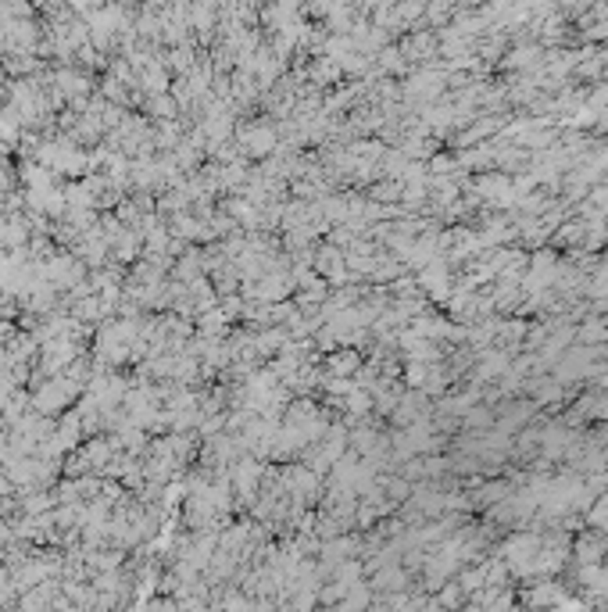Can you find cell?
<instances>
[{"label":"cell","instance_id":"cell-1","mask_svg":"<svg viewBox=\"0 0 608 612\" xmlns=\"http://www.w3.org/2000/svg\"><path fill=\"white\" fill-rule=\"evenodd\" d=\"M272 147H276V129H268V125H250V129L243 133V151L247 154L265 158Z\"/></svg>","mask_w":608,"mask_h":612},{"label":"cell","instance_id":"cell-2","mask_svg":"<svg viewBox=\"0 0 608 612\" xmlns=\"http://www.w3.org/2000/svg\"><path fill=\"white\" fill-rule=\"evenodd\" d=\"M315 268H318L322 276H340V268H344V251H340V247H322Z\"/></svg>","mask_w":608,"mask_h":612},{"label":"cell","instance_id":"cell-3","mask_svg":"<svg viewBox=\"0 0 608 612\" xmlns=\"http://www.w3.org/2000/svg\"><path fill=\"white\" fill-rule=\"evenodd\" d=\"M258 476H261V465L258 462H250V458H243L240 465H237V487L240 491H254V483H258Z\"/></svg>","mask_w":608,"mask_h":612},{"label":"cell","instance_id":"cell-4","mask_svg":"<svg viewBox=\"0 0 608 612\" xmlns=\"http://www.w3.org/2000/svg\"><path fill=\"white\" fill-rule=\"evenodd\" d=\"M58 83H61V89L65 94H86V79L83 76H76V72H58Z\"/></svg>","mask_w":608,"mask_h":612},{"label":"cell","instance_id":"cell-5","mask_svg":"<svg viewBox=\"0 0 608 612\" xmlns=\"http://www.w3.org/2000/svg\"><path fill=\"white\" fill-rule=\"evenodd\" d=\"M143 83H147L151 94H161V89L169 86V76L161 72V65H151V68H147V76H143Z\"/></svg>","mask_w":608,"mask_h":612},{"label":"cell","instance_id":"cell-6","mask_svg":"<svg viewBox=\"0 0 608 612\" xmlns=\"http://www.w3.org/2000/svg\"><path fill=\"white\" fill-rule=\"evenodd\" d=\"M329 369L340 372V376H344V372H354V369H358V358H354V355H336V358H329Z\"/></svg>","mask_w":608,"mask_h":612},{"label":"cell","instance_id":"cell-7","mask_svg":"<svg viewBox=\"0 0 608 612\" xmlns=\"http://www.w3.org/2000/svg\"><path fill=\"white\" fill-rule=\"evenodd\" d=\"M154 112H158L161 118H169V115H172V101H154Z\"/></svg>","mask_w":608,"mask_h":612},{"label":"cell","instance_id":"cell-8","mask_svg":"<svg viewBox=\"0 0 608 612\" xmlns=\"http://www.w3.org/2000/svg\"><path fill=\"white\" fill-rule=\"evenodd\" d=\"M4 362H8V355H4V351H0V369H4Z\"/></svg>","mask_w":608,"mask_h":612},{"label":"cell","instance_id":"cell-9","mask_svg":"<svg viewBox=\"0 0 608 612\" xmlns=\"http://www.w3.org/2000/svg\"><path fill=\"white\" fill-rule=\"evenodd\" d=\"M4 491H8V483H4V480H0V494H4Z\"/></svg>","mask_w":608,"mask_h":612}]
</instances>
